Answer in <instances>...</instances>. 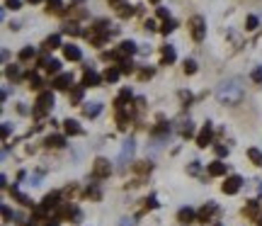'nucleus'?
Here are the masks:
<instances>
[{"label": "nucleus", "mask_w": 262, "mask_h": 226, "mask_svg": "<svg viewBox=\"0 0 262 226\" xmlns=\"http://www.w3.org/2000/svg\"><path fill=\"white\" fill-rule=\"evenodd\" d=\"M206 173H209L211 178H224L226 175V163L224 161H214V163H209Z\"/></svg>", "instance_id": "19"}, {"label": "nucleus", "mask_w": 262, "mask_h": 226, "mask_svg": "<svg viewBox=\"0 0 262 226\" xmlns=\"http://www.w3.org/2000/svg\"><path fill=\"white\" fill-rule=\"evenodd\" d=\"M258 226H262V219H260V222H258Z\"/></svg>", "instance_id": "61"}, {"label": "nucleus", "mask_w": 262, "mask_h": 226, "mask_svg": "<svg viewBox=\"0 0 262 226\" xmlns=\"http://www.w3.org/2000/svg\"><path fill=\"white\" fill-rule=\"evenodd\" d=\"M119 49L127 54V56H131V54H136V51H141L138 46H136V41H131V39H124L122 44H119Z\"/></svg>", "instance_id": "31"}, {"label": "nucleus", "mask_w": 262, "mask_h": 226, "mask_svg": "<svg viewBox=\"0 0 262 226\" xmlns=\"http://www.w3.org/2000/svg\"><path fill=\"white\" fill-rule=\"evenodd\" d=\"M177 124H180V127H177V132H180V136H182V139H189V136H194V124H192L189 119H180Z\"/></svg>", "instance_id": "21"}, {"label": "nucleus", "mask_w": 262, "mask_h": 226, "mask_svg": "<svg viewBox=\"0 0 262 226\" xmlns=\"http://www.w3.org/2000/svg\"><path fill=\"white\" fill-rule=\"evenodd\" d=\"M119 226H136V222H133V219H124Z\"/></svg>", "instance_id": "54"}, {"label": "nucleus", "mask_w": 262, "mask_h": 226, "mask_svg": "<svg viewBox=\"0 0 262 226\" xmlns=\"http://www.w3.org/2000/svg\"><path fill=\"white\" fill-rule=\"evenodd\" d=\"M131 102V88H122V93L117 95V100H114V110L119 112V110H127Z\"/></svg>", "instance_id": "12"}, {"label": "nucleus", "mask_w": 262, "mask_h": 226, "mask_svg": "<svg viewBox=\"0 0 262 226\" xmlns=\"http://www.w3.org/2000/svg\"><path fill=\"white\" fill-rule=\"evenodd\" d=\"M83 95H85V88H83V85H73V88H71V95H68L71 105H83Z\"/></svg>", "instance_id": "24"}, {"label": "nucleus", "mask_w": 262, "mask_h": 226, "mask_svg": "<svg viewBox=\"0 0 262 226\" xmlns=\"http://www.w3.org/2000/svg\"><path fill=\"white\" fill-rule=\"evenodd\" d=\"M100 112H102V102H85L83 105V117H88V119H95Z\"/></svg>", "instance_id": "17"}, {"label": "nucleus", "mask_w": 262, "mask_h": 226, "mask_svg": "<svg viewBox=\"0 0 262 226\" xmlns=\"http://www.w3.org/2000/svg\"><path fill=\"white\" fill-rule=\"evenodd\" d=\"M136 12H138V7H136V5H129V2H122V5L117 7V15H119V17H122V19L133 17Z\"/></svg>", "instance_id": "20"}, {"label": "nucleus", "mask_w": 262, "mask_h": 226, "mask_svg": "<svg viewBox=\"0 0 262 226\" xmlns=\"http://www.w3.org/2000/svg\"><path fill=\"white\" fill-rule=\"evenodd\" d=\"M216 214H219V205L216 202H206L204 207L197 212V222L199 224H209V222H214Z\"/></svg>", "instance_id": "5"}, {"label": "nucleus", "mask_w": 262, "mask_h": 226, "mask_svg": "<svg viewBox=\"0 0 262 226\" xmlns=\"http://www.w3.org/2000/svg\"><path fill=\"white\" fill-rule=\"evenodd\" d=\"M34 56H37V49H34V46H24V49H19V61H32Z\"/></svg>", "instance_id": "34"}, {"label": "nucleus", "mask_w": 262, "mask_h": 226, "mask_svg": "<svg viewBox=\"0 0 262 226\" xmlns=\"http://www.w3.org/2000/svg\"><path fill=\"white\" fill-rule=\"evenodd\" d=\"M63 34H71V37H80V34H85V37H88V32H83L78 22H66V24H63Z\"/></svg>", "instance_id": "26"}, {"label": "nucleus", "mask_w": 262, "mask_h": 226, "mask_svg": "<svg viewBox=\"0 0 262 226\" xmlns=\"http://www.w3.org/2000/svg\"><path fill=\"white\" fill-rule=\"evenodd\" d=\"M180 100H182V105H185V107H189V102H192V93H187V90H180Z\"/></svg>", "instance_id": "46"}, {"label": "nucleus", "mask_w": 262, "mask_h": 226, "mask_svg": "<svg viewBox=\"0 0 262 226\" xmlns=\"http://www.w3.org/2000/svg\"><path fill=\"white\" fill-rule=\"evenodd\" d=\"M182 71H185L187 75H194V73H197V61L187 58V61H185V66H182Z\"/></svg>", "instance_id": "41"}, {"label": "nucleus", "mask_w": 262, "mask_h": 226, "mask_svg": "<svg viewBox=\"0 0 262 226\" xmlns=\"http://www.w3.org/2000/svg\"><path fill=\"white\" fill-rule=\"evenodd\" d=\"M119 71H122V75H131L133 71H136V66H133V61H131V58H127V61H122V63H119Z\"/></svg>", "instance_id": "38"}, {"label": "nucleus", "mask_w": 262, "mask_h": 226, "mask_svg": "<svg viewBox=\"0 0 262 226\" xmlns=\"http://www.w3.org/2000/svg\"><path fill=\"white\" fill-rule=\"evenodd\" d=\"M71 17H73V22H75V19H85V17H88V10H83V7L73 10V7H71Z\"/></svg>", "instance_id": "43"}, {"label": "nucleus", "mask_w": 262, "mask_h": 226, "mask_svg": "<svg viewBox=\"0 0 262 226\" xmlns=\"http://www.w3.org/2000/svg\"><path fill=\"white\" fill-rule=\"evenodd\" d=\"M10 195H12V200H17L22 207H32V209H34V202H32V200H29L24 192H19L17 188H10Z\"/></svg>", "instance_id": "22"}, {"label": "nucleus", "mask_w": 262, "mask_h": 226, "mask_svg": "<svg viewBox=\"0 0 262 226\" xmlns=\"http://www.w3.org/2000/svg\"><path fill=\"white\" fill-rule=\"evenodd\" d=\"M160 56H163V61H160V66H170L175 58H177V54H175V46H170V44H165V46H160Z\"/></svg>", "instance_id": "18"}, {"label": "nucleus", "mask_w": 262, "mask_h": 226, "mask_svg": "<svg viewBox=\"0 0 262 226\" xmlns=\"http://www.w3.org/2000/svg\"><path fill=\"white\" fill-rule=\"evenodd\" d=\"M241 188H243V178H241V175H228L226 183L221 185V192H224V195H236Z\"/></svg>", "instance_id": "8"}, {"label": "nucleus", "mask_w": 262, "mask_h": 226, "mask_svg": "<svg viewBox=\"0 0 262 226\" xmlns=\"http://www.w3.org/2000/svg\"><path fill=\"white\" fill-rule=\"evenodd\" d=\"M245 97V85L241 78H228L224 83H219L216 88V100L221 105H238Z\"/></svg>", "instance_id": "1"}, {"label": "nucleus", "mask_w": 262, "mask_h": 226, "mask_svg": "<svg viewBox=\"0 0 262 226\" xmlns=\"http://www.w3.org/2000/svg\"><path fill=\"white\" fill-rule=\"evenodd\" d=\"M102 80H105V78L97 73V71H93L90 66H85V73H83V80H80V85H83V88H97Z\"/></svg>", "instance_id": "6"}, {"label": "nucleus", "mask_w": 262, "mask_h": 226, "mask_svg": "<svg viewBox=\"0 0 262 226\" xmlns=\"http://www.w3.org/2000/svg\"><path fill=\"white\" fill-rule=\"evenodd\" d=\"M214 151H216L219 158H226V156H228V149H226V146H214Z\"/></svg>", "instance_id": "52"}, {"label": "nucleus", "mask_w": 262, "mask_h": 226, "mask_svg": "<svg viewBox=\"0 0 262 226\" xmlns=\"http://www.w3.org/2000/svg\"><path fill=\"white\" fill-rule=\"evenodd\" d=\"M112 175V163L107 158H95L93 163V180H105Z\"/></svg>", "instance_id": "4"}, {"label": "nucleus", "mask_w": 262, "mask_h": 226, "mask_svg": "<svg viewBox=\"0 0 262 226\" xmlns=\"http://www.w3.org/2000/svg\"><path fill=\"white\" fill-rule=\"evenodd\" d=\"M71 2V7H75V5H80V2H85V0H68Z\"/></svg>", "instance_id": "56"}, {"label": "nucleus", "mask_w": 262, "mask_h": 226, "mask_svg": "<svg viewBox=\"0 0 262 226\" xmlns=\"http://www.w3.org/2000/svg\"><path fill=\"white\" fill-rule=\"evenodd\" d=\"M143 29H146V32H155V29H158V24H155L153 19H146V22H143Z\"/></svg>", "instance_id": "50"}, {"label": "nucleus", "mask_w": 262, "mask_h": 226, "mask_svg": "<svg viewBox=\"0 0 262 226\" xmlns=\"http://www.w3.org/2000/svg\"><path fill=\"white\" fill-rule=\"evenodd\" d=\"M29 5H39V2H44V0H27Z\"/></svg>", "instance_id": "58"}, {"label": "nucleus", "mask_w": 262, "mask_h": 226, "mask_svg": "<svg viewBox=\"0 0 262 226\" xmlns=\"http://www.w3.org/2000/svg\"><path fill=\"white\" fill-rule=\"evenodd\" d=\"M148 2H160V0H148Z\"/></svg>", "instance_id": "60"}, {"label": "nucleus", "mask_w": 262, "mask_h": 226, "mask_svg": "<svg viewBox=\"0 0 262 226\" xmlns=\"http://www.w3.org/2000/svg\"><path fill=\"white\" fill-rule=\"evenodd\" d=\"M129 122H131V107L117 112V127H119V132H127L129 129Z\"/></svg>", "instance_id": "15"}, {"label": "nucleus", "mask_w": 262, "mask_h": 226, "mask_svg": "<svg viewBox=\"0 0 262 226\" xmlns=\"http://www.w3.org/2000/svg\"><path fill=\"white\" fill-rule=\"evenodd\" d=\"M133 110H136V112H143V110H146V97H136V100H133Z\"/></svg>", "instance_id": "44"}, {"label": "nucleus", "mask_w": 262, "mask_h": 226, "mask_svg": "<svg viewBox=\"0 0 262 226\" xmlns=\"http://www.w3.org/2000/svg\"><path fill=\"white\" fill-rule=\"evenodd\" d=\"M133 139H129V141H124V149H122V153H119V163H122V170L127 168V163L131 161V156H133Z\"/></svg>", "instance_id": "13"}, {"label": "nucleus", "mask_w": 262, "mask_h": 226, "mask_svg": "<svg viewBox=\"0 0 262 226\" xmlns=\"http://www.w3.org/2000/svg\"><path fill=\"white\" fill-rule=\"evenodd\" d=\"M44 146H46V149H63V146H66V136H61V134H51V136L44 139Z\"/></svg>", "instance_id": "16"}, {"label": "nucleus", "mask_w": 262, "mask_h": 226, "mask_svg": "<svg viewBox=\"0 0 262 226\" xmlns=\"http://www.w3.org/2000/svg\"><path fill=\"white\" fill-rule=\"evenodd\" d=\"M175 29H177V22H175V19H165V22L160 24V34H165V37H168L170 32H175Z\"/></svg>", "instance_id": "39"}, {"label": "nucleus", "mask_w": 262, "mask_h": 226, "mask_svg": "<svg viewBox=\"0 0 262 226\" xmlns=\"http://www.w3.org/2000/svg\"><path fill=\"white\" fill-rule=\"evenodd\" d=\"M63 56L68 58V61H80L83 54H80V49H78L75 44H66V46H63Z\"/></svg>", "instance_id": "23"}, {"label": "nucleus", "mask_w": 262, "mask_h": 226, "mask_svg": "<svg viewBox=\"0 0 262 226\" xmlns=\"http://www.w3.org/2000/svg\"><path fill=\"white\" fill-rule=\"evenodd\" d=\"M12 132V127H10V122H2V139H7Z\"/></svg>", "instance_id": "53"}, {"label": "nucleus", "mask_w": 262, "mask_h": 226, "mask_svg": "<svg viewBox=\"0 0 262 226\" xmlns=\"http://www.w3.org/2000/svg\"><path fill=\"white\" fill-rule=\"evenodd\" d=\"M211 139H214V127H211V122H206L204 127H202V132L197 134V146H199V149H206V146L211 144Z\"/></svg>", "instance_id": "9"}, {"label": "nucleus", "mask_w": 262, "mask_h": 226, "mask_svg": "<svg viewBox=\"0 0 262 226\" xmlns=\"http://www.w3.org/2000/svg\"><path fill=\"white\" fill-rule=\"evenodd\" d=\"M250 78H253L255 83H262V66H258V68H255V71L250 73Z\"/></svg>", "instance_id": "48"}, {"label": "nucleus", "mask_w": 262, "mask_h": 226, "mask_svg": "<svg viewBox=\"0 0 262 226\" xmlns=\"http://www.w3.org/2000/svg\"><path fill=\"white\" fill-rule=\"evenodd\" d=\"M5 75H7V78H10V80H19V66H15V63H10V66H7V68H5Z\"/></svg>", "instance_id": "40"}, {"label": "nucleus", "mask_w": 262, "mask_h": 226, "mask_svg": "<svg viewBox=\"0 0 262 226\" xmlns=\"http://www.w3.org/2000/svg\"><path fill=\"white\" fill-rule=\"evenodd\" d=\"M61 197H63V192H49V195H44V200H41V207L49 209V212H54V209L61 205Z\"/></svg>", "instance_id": "11"}, {"label": "nucleus", "mask_w": 262, "mask_h": 226, "mask_svg": "<svg viewBox=\"0 0 262 226\" xmlns=\"http://www.w3.org/2000/svg\"><path fill=\"white\" fill-rule=\"evenodd\" d=\"M211 226H221V224H219V222H214V224H211Z\"/></svg>", "instance_id": "59"}, {"label": "nucleus", "mask_w": 262, "mask_h": 226, "mask_svg": "<svg viewBox=\"0 0 262 226\" xmlns=\"http://www.w3.org/2000/svg\"><path fill=\"white\" fill-rule=\"evenodd\" d=\"M27 80H29V88H32V90L44 93V90H41V88H44V80H41V75H39V73H34V71H32V73L27 75Z\"/></svg>", "instance_id": "29"}, {"label": "nucleus", "mask_w": 262, "mask_h": 226, "mask_svg": "<svg viewBox=\"0 0 262 226\" xmlns=\"http://www.w3.org/2000/svg\"><path fill=\"white\" fill-rule=\"evenodd\" d=\"M107 2H110V5H114V7H119V5H122V0H107Z\"/></svg>", "instance_id": "55"}, {"label": "nucleus", "mask_w": 262, "mask_h": 226, "mask_svg": "<svg viewBox=\"0 0 262 226\" xmlns=\"http://www.w3.org/2000/svg\"><path fill=\"white\" fill-rule=\"evenodd\" d=\"M44 226H58V219H51V222H46Z\"/></svg>", "instance_id": "57"}, {"label": "nucleus", "mask_w": 262, "mask_h": 226, "mask_svg": "<svg viewBox=\"0 0 262 226\" xmlns=\"http://www.w3.org/2000/svg\"><path fill=\"white\" fill-rule=\"evenodd\" d=\"M177 222H180V224H194V222H197V212L192 207H182L177 212Z\"/></svg>", "instance_id": "14"}, {"label": "nucleus", "mask_w": 262, "mask_h": 226, "mask_svg": "<svg viewBox=\"0 0 262 226\" xmlns=\"http://www.w3.org/2000/svg\"><path fill=\"white\" fill-rule=\"evenodd\" d=\"M58 46H61V34H51V37L44 39V44H41L44 51H54V49H58Z\"/></svg>", "instance_id": "28"}, {"label": "nucleus", "mask_w": 262, "mask_h": 226, "mask_svg": "<svg viewBox=\"0 0 262 226\" xmlns=\"http://www.w3.org/2000/svg\"><path fill=\"white\" fill-rule=\"evenodd\" d=\"M248 158L253 166H262V151L260 149H248Z\"/></svg>", "instance_id": "35"}, {"label": "nucleus", "mask_w": 262, "mask_h": 226, "mask_svg": "<svg viewBox=\"0 0 262 226\" xmlns=\"http://www.w3.org/2000/svg\"><path fill=\"white\" fill-rule=\"evenodd\" d=\"M153 75H155L153 68H141V71H138V78H141V80H150Z\"/></svg>", "instance_id": "45"}, {"label": "nucleus", "mask_w": 262, "mask_h": 226, "mask_svg": "<svg viewBox=\"0 0 262 226\" xmlns=\"http://www.w3.org/2000/svg\"><path fill=\"white\" fill-rule=\"evenodd\" d=\"M133 170H136L138 175H148L150 170H153V163H148V161H141V163H133Z\"/></svg>", "instance_id": "36"}, {"label": "nucleus", "mask_w": 262, "mask_h": 226, "mask_svg": "<svg viewBox=\"0 0 262 226\" xmlns=\"http://www.w3.org/2000/svg\"><path fill=\"white\" fill-rule=\"evenodd\" d=\"M187 27H189V34H192V39H194V41H204V37H206V19L202 17V15L189 17Z\"/></svg>", "instance_id": "3"}, {"label": "nucleus", "mask_w": 262, "mask_h": 226, "mask_svg": "<svg viewBox=\"0 0 262 226\" xmlns=\"http://www.w3.org/2000/svg\"><path fill=\"white\" fill-rule=\"evenodd\" d=\"M258 24H260V19L255 17V15H250V17L245 19V29H248V32H253V29H258Z\"/></svg>", "instance_id": "42"}, {"label": "nucleus", "mask_w": 262, "mask_h": 226, "mask_svg": "<svg viewBox=\"0 0 262 226\" xmlns=\"http://www.w3.org/2000/svg\"><path fill=\"white\" fill-rule=\"evenodd\" d=\"M46 12L49 15H63V0H46Z\"/></svg>", "instance_id": "27"}, {"label": "nucleus", "mask_w": 262, "mask_h": 226, "mask_svg": "<svg viewBox=\"0 0 262 226\" xmlns=\"http://www.w3.org/2000/svg\"><path fill=\"white\" fill-rule=\"evenodd\" d=\"M54 105H56V97H54V93H51V90H44V93H39L32 114H34L37 119H41L46 112H51V110H54Z\"/></svg>", "instance_id": "2"}, {"label": "nucleus", "mask_w": 262, "mask_h": 226, "mask_svg": "<svg viewBox=\"0 0 262 226\" xmlns=\"http://www.w3.org/2000/svg\"><path fill=\"white\" fill-rule=\"evenodd\" d=\"M51 85H54V90H71V88H73V75L71 73L56 75V78L51 80Z\"/></svg>", "instance_id": "10"}, {"label": "nucleus", "mask_w": 262, "mask_h": 226, "mask_svg": "<svg viewBox=\"0 0 262 226\" xmlns=\"http://www.w3.org/2000/svg\"><path fill=\"white\" fill-rule=\"evenodd\" d=\"M63 129H66L68 136H80V134H83V127H80L75 119H66V122H63Z\"/></svg>", "instance_id": "25"}, {"label": "nucleus", "mask_w": 262, "mask_h": 226, "mask_svg": "<svg viewBox=\"0 0 262 226\" xmlns=\"http://www.w3.org/2000/svg\"><path fill=\"white\" fill-rule=\"evenodd\" d=\"M260 192H262V185H260Z\"/></svg>", "instance_id": "62"}, {"label": "nucleus", "mask_w": 262, "mask_h": 226, "mask_svg": "<svg viewBox=\"0 0 262 226\" xmlns=\"http://www.w3.org/2000/svg\"><path fill=\"white\" fill-rule=\"evenodd\" d=\"M85 197H88V200H93V202L102 200V192H100V188H97V183H90V185H88V190H85Z\"/></svg>", "instance_id": "32"}, {"label": "nucleus", "mask_w": 262, "mask_h": 226, "mask_svg": "<svg viewBox=\"0 0 262 226\" xmlns=\"http://www.w3.org/2000/svg\"><path fill=\"white\" fill-rule=\"evenodd\" d=\"M2 219H5V222H12V219H15V214H12L10 207H2Z\"/></svg>", "instance_id": "49"}, {"label": "nucleus", "mask_w": 262, "mask_h": 226, "mask_svg": "<svg viewBox=\"0 0 262 226\" xmlns=\"http://www.w3.org/2000/svg\"><path fill=\"white\" fill-rule=\"evenodd\" d=\"M46 73L61 75V61H58V58H49V63H46Z\"/></svg>", "instance_id": "33"}, {"label": "nucleus", "mask_w": 262, "mask_h": 226, "mask_svg": "<svg viewBox=\"0 0 262 226\" xmlns=\"http://www.w3.org/2000/svg\"><path fill=\"white\" fill-rule=\"evenodd\" d=\"M150 209H158V197H155V195H148V197L143 200V207H141V212H150Z\"/></svg>", "instance_id": "37"}, {"label": "nucleus", "mask_w": 262, "mask_h": 226, "mask_svg": "<svg viewBox=\"0 0 262 226\" xmlns=\"http://www.w3.org/2000/svg\"><path fill=\"white\" fill-rule=\"evenodd\" d=\"M243 217H245V219H250V222H260V219H262L260 202H258V200H250V202L243 207Z\"/></svg>", "instance_id": "7"}, {"label": "nucleus", "mask_w": 262, "mask_h": 226, "mask_svg": "<svg viewBox=\"0 0 262 226\" xmlns=\"http://www.w3.org/2000/svg\"><path fill=\"white\" fill-rule=\"evenodd\" d=\"M119 75H122V71H119L117 66H110V68L102 73V78H105V83H117V80H119Z\"/></svg>", "instance_id": "30"}, {"label": "nucleus", "mask_w": 262, "mask_h": 226, "mask_svg": "<svg viewBox=\"0 0 262 226\" xmlns=\"http://www.w3.org/2000/svg\"><path fill=\"white\" fill-rule=\"evenodd\" d=\"M5 7H7V10H19L22 2H19V0H5Z\"/></svg>", "instance_id": "47"}, {"label": "nucleus", "mask_w": 262, "mask_h": 226, "mask_svg": "<svg viewBox=\"0 0 262 226\" xmlns=\"http://www.w3.org/2000/svg\"><path fill=\"white\" fill-rule=\"evenodd\" d=\"M158 17L163 19V22H165V19H170V10H168V7H158Z\"/></svg>", "instance_id": "51"}]
</instances>
